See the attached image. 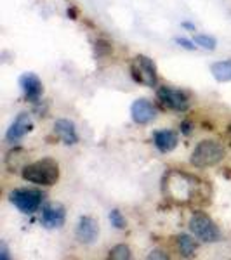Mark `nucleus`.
<instances>
[{"label":"nucleus","mask_w":231,"mask_h":260,"mask_svg":"<svg viewBox=\"0 0 231 260\" xmlns=\"http://www.w3.org/2000/svg\"><path fill=\"white\" fill-rule=\"evenodd\" d=\"M21 175H23L24 180L32 184H42V186H52V184L57 182L60 179V167H57L56 161L49 160H40L35 163H30V165L23 167L21 170Z\"/></svg>","instance_id":"f03ea898"},{"label":"nucleus","mask_w":231,"mask_h":260,"mask_svg":"<svg viewBox=\"0 0 231 260\" xmlns=\"http://www.w3.org/2000/svg\"><path fill=\"white\" fill-rule=\"evenodd\" d=\"M155 146L162 151V153H169L178 146V134L172 132V130H160V132H155L153 136Z\"/></svg>","instance_id":"4468645a"},{"label":"nucleus","mask_w":231,"mask_h":260,"mask_svg":"<svg viewBox=\"0 0 231 260\" xmlns=\"http://www.w3.org/2000/svg\"><path fill=\"white\" fill-rule=\"evenodd\" d=\"M110 258L113 260H129L131 258V250L125 245H117L115 248L110 250Z\"/></svg>","instance_id":"f3484780"},{"label":"nucleus","mask_w":231,"mask_h":260,"mask_svg":"<svg viewBox=\"0 0 231 260\" xmlns=\"http://www.w3.org/2000/svg\"><path fill=\"white\" fill-rule=\"evenodd\" d=\"M131 115H132V120L139 125H146L150 123L151 120H155L157 116V111H155L153 104L146 99H137L132 103L131 106Z\"/></svg>","instance_id":"1a4fd4ad"},{"label":"nucleus","mask_w":231,"mask_h":260,"mask_svg":"<svg viewBox=\"0 0 231 260\" xmlns=\"http://www.w3.org/2000/svg\"><path fill=\"white\" fill-rule=\"evenodd\" d=\"M229 137H231V128H229Z\"/></svg>","instance_id":"b1692460"},{"label":"nucleus","mask_w":231,"mask_h":260,"mask_svg":"<svg viewBox=\"0 0 231 260\" xmlns=\"http://www.w3.org/2000/svg\"><path fill=\"white\" fill-rule=\"evenodd\" d=\"M0 260H9V250L6 243H0Z\"/></svg>","instance_id":"412c9836"},{"label":"nucleus","mask_w":231,"mask_h":260,"mask_svg":"<svg viewBox=\"0 0 231 260\" xmlns=\"http://www.w3.org/2000/svg\"><path fill=\"white\" fill-rule=\"evenodd\" d=\"M178 248L184 255V257H191V255L195 253V250H196V245H195V241H193L190 236L181 234V236L178 238Z\"/></svg>","instance_id":"dca6fc26"},{"label":"nucleus","mask_w":231,"mask_h":260,"mask_svg":"<svg viewBox=\"0 0 231 260\" xmlns=\"http://www.w3.org/2000/svg\"><path fill=\"white\" fill-rule=\"evenodd\" d=\"M224 158V148L217 141H201L191 154V165L196 169H207L217 165Z\"/></svg>","instance_id":"7ed1b4c3"},{"label":"nucleus","mask_w":231,"mask_h":260,"mask_svg":"<svg viewBox=\"0 0 231 260\" xmlns=\"http://www.w3.org/2000/svg\"><path fill=\"white\" fill-rule=\"evenodd\" d=\"M131 73L132 78L137 83H142L146 87H155L158 82L157 66L155 62L146 56H136L131 62Z\"/></svg>","instance_id":"39448f33"},{"label":"nucleus","mask_w":231,"mask_h":260,"mask_svg":"<svg viewBox=\"0 0 231 260\" xmlns=\"http://www.w3.org/2000/svg\"><path fill=\"white\" fill-rule=\"evenodd\" d=\"M110 222H111V225H115L117 229H125V219L119 210L110 212Z\"/></svg>","instance_id":"6ab92c4d"},{"label":"nucleus","mask_w":231,"mask_h":260,"mask_svg":"<svg viewBox=\"0 0 231 260\" xmlns=\"http://www.w3.org/2000/svg\"><path fill=\"white\" fill-rule=\"evenodd\" d=\"M98 224L92 217H80L78 220V225H77V238L80 240L82 243H92L98 238Z\"/></svg>","instance_id":"f8f14e48"},{"label":"nucleus","mask_w":231,"mask_h":260,"mask_svg":"<svg viewBox=\"0 0 231 260\" xmlns=\"http://www.w3.org/2000/svg\"><path fill=\"white\" fill-rule=\"evenodd\" d=\"M211 73L217 82H229L231 80V59L214 62L211 66Z\"/></svg>","instance_id":"2eb2a0df"},{"label":"nucleus","mask_w":231,"mask_h":260,"mask_svg":"<svg viewBox=\"0 0 231 260\" xmlns=\"http://www.w3.org/2000/svg\"><path fill=\"white\" fill-rule=\"evenodd\" d=\"M32 128H33V121L30 118V115H28V113H19L18 118L14 120V123L7 128L6 139L9 142H18L19 139H23Z\"/></svg>","instance_id":"6e6552de"},{"label":"nucleus","mask_w":231,"mask_h":260,"mask_svg":"<svg viewBox=\"0 0 231 260\" xmlns=\"http://www.w3.org/2000/svg\"><path fill=\"white\" fill-rule=\"evenodd\" d=\"M45 196L37 189H14L11 191V203L23 213H33L39 210Z\"/></svg>","instance_id":"423d86ee"},{"label":"nucleus","mask_w":231,"mask_h":260,"mask_svg":"<svg viewBox=\"0 0 231 260\" xmlns=\"http://www.w3.org/2000/svg\"><path fill=\"white\" fill-rule=\"evenodd\" d=\"M181 132L186 134V136H190V134H191V123H190V121H183V123H181Z\"/></svg>","instance_id":"4be33fe9"},{"label":"nucleus","mask_w":231,"mask_h":260,"mask_svg":"<svg viewBox=\"0 0 231 260\" xmlns=\"http://www.w3.org/2000/svg\"><path fill=\"white\" fill-rule=\"evenodd\" d=\"M148 258H169V257H167L165 253H162L160 250H155V251H151V255Z\"/></svg>","instance_id":"5701e85b"},{"label":"nucleus","mask_w":231,"mask_h":260,"mask_svg":"<svg viewBox=\"0 0 231 260\" xmlns=\"http://www.w3.org/2000/svg\"><path fill=\"white\" fill-rule=\"evenodd\" d=\"M42 224L47 229L61 228L65 224V208L57 203L47 205L42 212Z\"/></svg>","instance_id":"9b49d317"},{"label":"nucleus","mask_w":231,"mask_h":260,"mask_svg":"<svg viewBox=\"0 0 231 260\" xmlns=\"http://www.w3.org/2000/svg\"><path fill=\"white\" fill-rule=\"evenodd\" d=\"M176 44H179L181 47L188 49V50H195V47H196V45H193V42L186 40V39H176Z\"/></svg>","instance_id":"aec40b11"},{"label":"nucleus","mask_w":231,"mask_h":260,"mask_svg":"<svg viewBox=\"0 0 231 260\" xmlns=\"http://www.w3.org/2000/svg\"><path fill=\"white\" fill-rule=\"evenodd\" d=\"M19 85L28 101H32V103L39 101V98L42 95V82L35 73H24L19 78Z\"/></svg>","instance_id":"9d476101"},{"label":"nucleus","mask_w":231,"mask_h":260,"mask_svg":"<svg viewBox=\"0 0 231 260\" xmlns=\"http://www.w3.org/2000/svg\"><path fill=\"white\" fill-rule=\"evenodd\" d=\"M158 101L163 104L165 108L169 110H174V111H186L188 110V95L184 94L181 90H176V89H170V87H162L158 89Z\"/></svg>","instance_id":"0eeeda50"},{"label":"nucleus","mask_w":231,"mask_h":260,"mask_svg":"<svg viewBox=\"0 0 231 260\" xmlns=\"http://www.w3.org/2000/svg\"><path fill=\"white\" fill-rule=\"evenodd\" d=\"M195 44L200 45L201 49H207V50H214L216 49V39L209 35H195Z\"/></svg>","instance_id":"a211bd4d"},{"label":"nucleus","mask_w":231,"mask_h":260,"mask_svg":"<svg viewBox=\"0 0 231 260\" xmlns=\"http://www.w3.org/2000/svg\"><path fill=\"white\" fill-rule=\"evenodd\" d=\"M54 132H56V136L68 146L77 144L78 142L77 130H75L73 121H70V120H57L56 123H54Z\"/></svg>","instance_id":"ddd939ff"},{"label":"nucleus","mask_w":231,"mask_h":260,"mask_svg":"<svg viewBox=\"0 0 231 260\" xmlns=\"http://www.w3.org/2000/svg\"><path fill=\"white\" fill-rule=\"evenodd\" d=\"M200 182L193 175L181 170H170L163 177V194L174 203L186 205L198 194Z\"/></svg>","instance_id":"f257e3e1"},{"label":"nucleus","mask_w":231,"mask_h":260,"mask_svg":"<svg viewBox=\"0 0 231 260\" xmlns=\"http://www.w3.org/2000/svg\"><path fill=\"white\" fill-rule=\"evenodd\" d=\"M190 231L195 234L198 240L205 241V243H216L219 241L221 233L219 228L216 225L211 217H207L205 213H195V215L190 219Z\"/></svg>","instance_id":"20e7f679"}]
</instances>
